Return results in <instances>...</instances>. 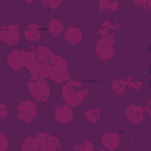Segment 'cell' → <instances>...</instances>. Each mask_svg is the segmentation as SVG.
Masks as SVG:
<instances>
[{"label": "cell", "mask_w": 151, "mask_h": 151, "mask_svg": "<svg viewBox=\"0 0 151 151\" xmlns=\"http://www.w3.org/2000/svg\"><path fill=\"white\" fill-rule=\"evenodd\" d=\"M23 36H25L27 41L36 43V41L41 39V36H43V29L39 27V23H29V25L23 29Z\"/></svg>", "instance_id": "cell-12"}, {"label": "cell", "mask_w": 151, "mask_h": 151, "mask_svg": "<svg viewBox=\"0 0 151 151\" xmlns=\"http://www.w3.org/2000/svg\"><path fill=\"white\" fill-rule=\"evenodd\" d=\"M45 68H46V80L52 84H64L71 78L69 77V64L59 53H52L50 59L46 60Z\"/></svg>", "instance_id": "cell-1"}, {"label": "cell", "mask_w": 151, "mask_h": 151, "mask_svg": "<svg viewBox=\"0 0 151 151\" xmlns=\"http://www.w3.org/2000/svg\"><path fill=\"white\" fill-rule=\"evenodd\" d=\"M112 91H114V94H117V96H124L126 94V91H128V82L126 80H123V78H116L114 82H112Z\"/></svg>", "instance_id": "cell-17"}, {"label": "cell", "mask_w": 151, "mask_h": 151, "mask_svg": "<svg viewBox=\"0 0 151 151\" xmlns=\"http://www.w3.org/2000/svg\"><path fill=\"white\" fill-rule=\"evenodd\" d=\"M59 149H60V140L55 135L48 133V137L45 140V151H59Z\"/></svg>", "instance_id": "cell-18"}, {"label": "cell", "mask_w": 151, "mask_h": 151, "mask_svg": "<svg viewBox=\"0 0 151 151\" xmlns=\"http://www.w3.org/2000/svg\"><path fill=\"white\" fill-rule=\"evenodd\" d=\"M73 149H75V151H94V144H93L91 140H82V142H78V144H75Z\"/></svg>", "instance_id": "cell-20"}, {"label": "cell", "mask_w": 151, "mask_h": 151, "mask_svg": "<svg viewBox=\"0 0 151 151\" xmlns=\"http://www.w3.org/2000/svg\"><path fill=\"white\" fill-rule=\"evenodd\" d=\"M84 116H86V119H87L89 123H100V119H101V112H100V109H96V107L86 109Z\"/></svg>", "instance_id": "cell-19"}, {"label": "cell", "mask_w": 151, "mask_h": 151, "mask_svg": "<svg viewBox=\"0 0 151 151\" xmlns=\"http://www.w3.org/2000/svg\"><path fill=\"white\" fill-rule=\"evenodd\" d=\"M34 53H36V59H37L39 62L46 64V60L50 59V55H52L53 52H52V48H50V46H46V45H41V46H37V48L34 50Z\"/></svg>", "instance_id": "cell-16"}, {"label": "cell", "mask_w": 151, "mask_h": 151, "mask_svg": "<svg viewBox=\"0 0 151 151\" xmlns=\"http://www.w3.org/2000/svg\"><path fill=\"white\" fill-rule=\"evenodd\" d=\"M53 119L60 124H69L73 123L75 119V112H73V107H69L68 103L62 101V105H57L53 109Z\"/></svg>", "instance_id": "cell-7"}, {"label": "cell", "mask_w": 151, "mask_h": 151, "mask_svg": "<svg viewBox=\"0 0 151 151\" xmlns=\"http://www.w3.org/2000/svg\"><path fill=\"white\" fill-rule=\"evenodd\" d=\"M23 2H25V4H34L36 0H23Z\"/></svg>", "instance_id": "cell-27"}, {"label": "cell", "mask_w": 151, "mask_h": 151, "mask_svg": "<svg viewBox=\"0 0 151 151\" xmlns=\"http://www.w3.org/2000/svg\"><path fill=\"white\" fill-rule=\"evenodd\" d=\"M37 103L36 100H22L16 107V116L20 123H34L37 119Z\"/></svg>", "instance_id": "cell-4"}, {"label": "cell", "mask_w": 151, "mask_h": 151, "mask_svg": "<svg viewBox=\"0 0 151 151\" xmlns=\"http://www.w3.org/2000/svg\"><path fill=\"white\" fill-rule=\"evenodd\" d=\"M101 27H105V29H109V30H119V29H121V25H119L117 22H103Z\"/></svg>", "instance_id": "cell-25"}, {"label": "cell", "mask_w": 151, "mask_h": 151, "mask_svg": "<svg viewBox=\"0 0 151 151\" xmlns=\"http://www.w3.org/2000/svg\"><path fill=\"white\" fill-rule=\"evenodd\" d=\"M62 87H60V98H62V101L64 103H68L69 107H80L84 101H86V96L89 94L87 93V89L84 87V84L82 82H78V80H68V82H64V84H60Z\"/></svg>", "instance_id": "cell-2"}, {"label": "cell", "mask_w": 151, "mask_h": 151, "mask_svg": "<svg viewBox=\"0 0 151 151\" xmlns=\"http://www.w3.org/2000/svg\"><path fill=\"white\" fill-rule=\"evenodd\" d=\"M6 62H7V66H9L13 71L23 69L25 64H27V50H20V48L11 50V52L7 53V57H6Z\"/></svg>", "instance_id": "cell-6"}, {"label": "cell", "mask_w": 151, "mask_h": 151, "mask_svg": "<svg viewBox=\"0 0 151 151\" xmlns=\"http://www.w3.org/2000/svg\"><path fill=\"white\" fill-rule=\"evenodd\" d=\"M94 53L100 60H110L116 55V48H114V45H110L103 39H98L94 43Z\"/></svg>", "instance_id": "cell-9"}, {"label": "cell", "mask_w": 151, "mask_h": 151, "mask_svg": "<svg viewBox=\"0 0 151 151\" xmlns=\"http://www.w3.org/2000/svg\"><path fill=\"white\" fill-rule=\"evenodd\" d=\"M62 39H64L68 45H71V46L80 45L82 39H84V32H82L80 27L71 25V27H66V29H64V32H62Z\"/></svg>", "instance_id": "cell-10"}, {"label": "cell", "mask_w": 151, "mask_h": 151, "mask_svg": "<svg viewBox=\"0 0 151 151\" xmlns=\"http://www.w3.org/2000/svg\"><path fill=\"white\" fill-rule=\"evenodd\" d=\"M64 0H41V4L46 7V9H59L62 6Z\"/></svg>", "instance_id": "cell-22"}, {"label": "cell", "mask_w": 151, "mask_h": 151, "mask_svg": "<svg viewBox=\"0 0 151 151\" xmlns=\"http://www.w3.org/2000/svg\"><path fill=\"white\" fill-rule=\"evenodd\" d=\"M20 149L22 151H41V146H39V140L34 137H27L22 144H20Z\"/></svg>", "instance_id": "cell-14"}, {"label": "cell", "mask_w": 151, "mask_h": 151, "mask_svg": "<svg viewBox=\"0 0 151 151\" xmlns=\"http://www.w3.org/2000/svg\"><path fill=\"white\" fill-rule=\"evenodd\" d=\"M100 39H103V41L114 45V34H112V30H109V29H105V27H100Z\"/></svg>", "instance_id": "cell-21"}, {"label": "cell", "mask_w": 151, "mask_h": 151, "mask_svg": "<svg viewBox=\"0 0 151 151\" xmlns=\"http://www.w3.org/2000/svg\"><path fill=\"white\" fill-rule=\"evenodd\" d=\"M7 147H9V139L4 133H0V151H6Z\"/></svg>", "instance_id": "cell-26"}, {"label": "cell", "mask_w": 151, "mask_h": 151, "mask_svg": "<svg viewBox=\"0 0 151 151\" xmlns=\"http://www.w3.org/2000/svg\"><path fill=\"white\" fill-rule=\"evenodd\" d=\"M27 91L32 96V100L45 103L52 98V87L46 78H30L27 82Z\"/></svg>", "instance_id": "cell-3"}, {"label": "cell", "mask_w": 151, "mask_h": 151, "mask_svg": "<svg viewBox=\"0 0 151 151\" xmlns=\"http://www.w3.org/2000/svg\"><path fill=\"white\" fill-rule=\"evenodd\" d=\"M98 7L101 13H116L119 9V0H100Z\"/></svg>", "instance_id": "cell-15"}, {"label": "cell", "mask_w": 151, "mask_h": 151, "mask_svg": "<svg viewBox=\"0 0 151 151\" xmlns=\"http://www.w3.org/2000/svg\"><path fill=\"white\" fill-rule=\"evenodd\" d=\"M9 117V107L6 105V103H2V101H0V123H2V121H6Z\"/></svg>", "instance_id": "cell-23"}, {"label": "cell", "mask_w": 151, "mask_h": 151, "mask_svg": "<svg viewBox=\"0 0 151 151\" xmlns=\"http://www.w3.org/2000/svg\"><path fill=\"white\" fill-rule=\"evenodd\" d=\"M100 142H101L103 149L116 151V149L121 146V135H119L117 132H107V133H103V135H101Z\"/></svg>", "instance_id": "cell-11"}, {"label": "cell", "mask_w": 151, "mask_h": 151, "mask_svg": "<svg viewBox=\"0 0 151 151\" xmlns=\"http://www.w3.org/2000/svg\"><path fill=\"white\" fill-rule=\"evenodd\" d=\"M124 117L132 123V124H142L146 119V109L137 105V103H130L124 109Z\"/></svg>", "instance_id": "cell-8"}, {"label": "cell", "mask_w": 151, "mask_h": 151, "mask_svg": "<svg viewBox=\"0 0 151 151\" xmlns=\"http://www.w3.org/2000/svg\"><path fill=\"white\" fill-rule=\"evenodd\" d=\"M0 32H2V27H0Z\"/></svg>", "instance_id": "cell-28"}, {"label": "cell", "mask_w": 151, "mask_h": 151, "mask_svg": "<svg viewBox=\"0 0 151 151\" xmlns=\"http://www.w3.org/2000/svg\"><path fill=\"white\" fill-rule=\"evenodd\" d=\"M64 29H66V25H64V22L59 20V18H52V20L48 22V25H46V30H48V34H50L52 37H60L62 32H64Z\"/></svg>", "instance_id": "cell-13"}, {"label": "cell", "mask_w": 151, "mask_h": 151, "mask_svg": "<svg viewBox=\"0 0 151 151\" xmlns=\"http://www.w3.org/2000/svg\"><path fill=\"white\" fill-rule=\"evenodd\" d=\"M133 4L137 6V7H140V9H149L151 7V0H133Z\"/></svg>", "instance_id": "cell-24"}, {"label": "cell", "mask_w": 151, "mask_h": 151, "mask_svg": "<svg viewBox=\"0 0 151 151\" xmlns=\"http://www.w3.org/2000/svg\"><path fill=\"white\" fill-rule=\"evenodd\" d=\"M22 39V30L18 25L11 23L7 27H2V32H0V41H2L6 46H16Z\"/></svg>", "instance_id": "cell-5"}]
</instances>
